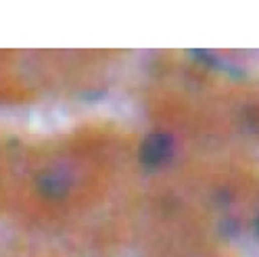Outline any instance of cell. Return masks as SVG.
I'll list each match as a JSON object with an SVG mask.
<instances>
[{
    "label": "cell",
    "instance_id": "obj_1",
    "mask_svg": "<svg viewBox=\"0 0 259 257\" xmlns=\"http://www.w3.org/2000/svg\"><path fill=\"white\" fill-rule=\"evenodd\" d=\"M174 155V140L169 134L163 132H155L151 136L144 138L142 147H140V161L144 167H161L165 165Z\"/></svg>",
    "mask_w": 259,
    "mask_h": 257
},
{
    "label": "cell",
    "instance_id": "obj_2",
    "mask_svg": "<svg viewBox=\"0 0 259 257\" xmlns=\"http://www.w3.org/2000/svg\"><path fill=\"white\" fill-rule=\"evenodd\" d=\"M69 176L63 169H44L38 178V190L48 199H59L69 190Z\"/></svg>",
    "mask_w": 259,
    "mask_h": 257
},
{
    "label": "cell",
    "instance_id": "obj_3",
    "mask_svg": "<svg viewBox=\"0 0 259 257\" xmlns=\"http://www.w3.org/2000/svg\"><path fill=\"white\" fill-rule=\"evenodd\" d=\"M257 232H259V218H257Z\"/></svg>",
    "mask_w": 259,
    "mask_h": 257
}]
</instances>
